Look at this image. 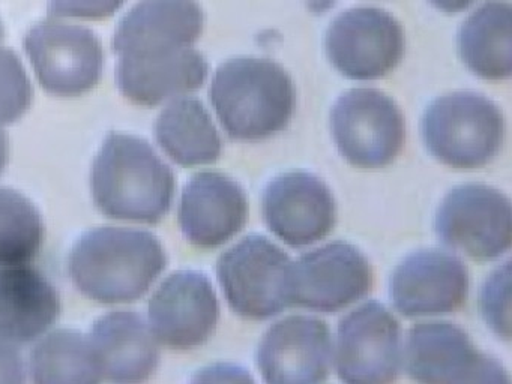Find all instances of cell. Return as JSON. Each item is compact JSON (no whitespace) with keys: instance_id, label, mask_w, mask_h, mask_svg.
<instances>
[{"instance_id":"cell-1","label":"cell","mask_w":512,"mask_h":384,"mask_svg":"<svg viewBox=\"0 0 512 384\" xmlns=\"http://www.w3.org/2000/svg\"><path fill=\"white\" fill-rule=\"evenodd\" d=\"M160 240L149 231L100 227L77 239L70 272L77 288L101 303L140 299L166 269Z\"/></svg>"},{"instance_id":"cell-2","label":"cell","mask_w":512,"mask_h":384,"mask_svg":"<svg viewBox=\"0 0 512 384\" xmlns=\"http://www.w3.org/2000/svg\"><path fill=\"white\" fill-rule=\"evenodd\" d=\"M92 195L110 218L157 224L175 195V174L136 135H107L92 165Z\"/></svg>"},{"instance_id":"cell-3","label":"cell","mask_w":512,"mask_h":384,"mask_svg":"<svg viewBox=\"0 0 512 384\" xmlns=\"http://www.w3.org/2000/svg\"><path fill=\"white\" fill-rule=\"evenodd\" d=\"M209 101L229 137L260 141L284 131L295 111L289 72L274 60L235 57L212 77Z\"/></svg>"},{"instance_id":"cell-4","label":"cell","mask_w":512,"mask_h":384,"mask_svg":"<svg viewBox=\"0 0 512 384\" xmlns=\"http://www.w3.org/2000/svg\"><path fill=\"white\" fill-rule=\"evenodd\" d=\"M428 152L448 167L475 170L502 149L505 119L487 96L458 90L434 99L421 122Z\"/></svg>"},{"instance_id":"cell-5","label":"cell","mask_w":512,"mask_h":384,"mask_svg":"<svg viewBox=\"0 0 512 384\" xmlns=\"http://www.w3.org/2000/svg\"><path fill=\"white\" fill-rule=\"evenodd\" d=\"M289 255L268 237L250 234L217 263L218 281L230 308L248 320H268L292 306Z\"/></svg>"},{"instance_id":"cell-6","label":"cell","mask_w":512,"mask_h":384,"mask_svg":"<svg viewBox=\"0 0 512 384\" xmlns=\"http://www.w3.org/2000/svg\"><path fill=\"white\" fill-rule=\"evenodd\" d=\"M406 38L400 21L377 6H352L338 12L325 32L331 65L349 80H379L404 56Z\"/></svg>"},{"instance_id":"cell-7","label":"cell","mask_w":512,"mask_h":384,"mask_svg":"<svg viewBox=\"0 0 512 384\" xmlns=\"http://www.w3.org/2000/svg\"><path fill=\"white\" fill-rule=\"evenodd\" d=\"M335 144L359 168H383L403 149L406 126L391 96L373 87H355L338 96L331 110Z\"/></svg>"},{"instance_id":"cell-8","label":"cell","mask_w":512,"mask_h":384,"mask_svg":"<svg viewBox=\"0 0 512 384\" xmlns=\"http://www.w3.org/2000/svg\"><path fill=\"white\" fill-rule=\"evenodd\" d=\"M23 47L41 87L50 95L82 96L103 77V42L89 27L41 21L26 32Z\"/></svg>"},{"instance_id":"cell-9","label":"cell","mask_w":512,"mask_h":384,"mask_svg":"<svg viewBox=\"0 0 512 384\" xmlns=\"http://www.w3.org/2000/svg\"><path fill=\"white\" fill-rule=\"evenodd\" d=\"M434 228L443 245L473 260H496L511 246V201L482 183L457 186L440 203Z\"/></svg>"},{"instance_id":"cell-10","label":"cell","mask_w":512,"mask_h":384,"mask_svg":"<svg viewBox=\"0 0 512 384\" xmlns=\"http://www.w3.org/2000/svg\"><path fill=\"white\" fill-rule=\"evenodd\" d=\"M406 369L419 383H509L505 368L448 321L419 323L409 330Z\"/></svg>"},{"instance_id":"cell-11","label":"cell","mask_w":512,"mask_h":384,"mask_svg":"<svg viewBox=\"0 0 512 384\" xmlns=\"http://www.w3.org/2000/svg\"><path fill=\"white\" fill-rule=\"evenodd\" d=\"M335 366L350 384H385L401 368L400 323L385 305L367 302L338 324Z\"/></svg>"},{"instance_id":"cell-12","label":"cell","mask_w":512,"mask_h":384,"mask_svg":"<svg viewBox=\"0 0 512 384\" xmlns=\"http://www.w3.org/2000/svg\"><path fill=\"white\" fill-rule=\"evenodd\" d=\"M371 287L370 261L350 243H329L293 261L292 306L332 314L358 302Z\"/></svg>"},{"instance_id":"cell-13","label":"cell","mask_w":512,"mask_h":384,"mask_svg":"<svg viewBox=\"0 0 512 384\" xmlns=\"http://www.w3.org/2000/svg\"><path fill=\"white\" fill-rule=\"evenodd\" d=\"M149 329L157 342L175 350L205 344L220 318L217 294L205 273H172L149 300Z\"/></svg>"},{"instance_id":"cell-14","label":"cell","mask_w":512,"mask_h":384,"mask_svg":"<svg viewBox=\"0 0 512 384\" xmlns=\"http://www.w3.org/2000/svg\"><path fill=\"white\" fill-rule=\"evenodd\" d=\"M331 363L328 324L308 315H290L272 324L257 350V366L271 384L322 383Z\"/></svg>"},{"instance_id":"cell-15","label":"cell","mask_w":512,"mask_h":384,"mask_svg":"<svg viewBox=\"0 0 512 384\" xmlns=\"http://www.w3.org/2000/svg\"><path fill=\"white\" fill-rule=\"evenodd\" d=\"M469 285L463 261L439 249H422L395 267L391 299L407 318L449 314L466 302Z\"/></svg>"},{"instance_id":"cell-16","label":"cell","mask_w":512,"mask_h":384,"mask_svg":"<svg viewBox=\"0 0 512 384\" xmlns=\"http://www.w3.org/2000/svg\"><path fill=\"white\" fill-rule=\"evenodd\" d=\"M262 210L269 230L293 248L325 239L335 224L331 189L305 171L271 180L263 192Z\"/></svg>"},{"instance_id":"cell-17","label":"cell","mask_w":512,"mask_h":384,"mask_svg":"<svg viewBox=\"0 0 512 384\" xmlns=\"http://www.w3.org/2000/svg\"><path fill=\"white\" fill-rule=\"evenodd\" d=\"M203 27L199 0H139L119 20L113 51L116 56H145L191 47Z\"/></svg>"},{"instance_id":"cell-18","label":"cell","mask_w":512,"mask_h":384,"mask_svg":"<svg viewBox=\"0 0 512 384\" xmlns=\"http://www.w3.org/2000/svg\"><path fill=\"white\" fill-rule=\"evenodd\" d=\"M247 218L244 189L224 174L197 173L182 191L179 225L185 237L200 248L223 245L244 228Z\"/></svg>"},{"instance_id":"cell-19","label":"cell","mask_w":512,"mask_h":384,"mask_svg":"<svg viewBox=\"0 0 512 384\" xmlns=\"http://www.w3.org/2000/svg\"><path fill=\"white\" fill-rule=\"evenodd\" d=\"M208 71L205 56L193 47L145 56H118L116 84L128 101L155 107L199 90Z\"/></svg>"},{"instance_id":"cell-20","label":"cell","mask_w":512,"mask_h":384,"mask_svg":"<svg viewBox=\"0 0 512 384\" xmlns=\"http://www.w3.org/2000/svg\"><path fill=\"white\" fill-rule=\"evenodd\" d=\"M61 314V300L43 273L26 264L0 266V339L26 344Z\"/></svg>"},{"instance_id":"cell-21","label":"cell","mask_w":512,"mask_h":384,"mask_svg":"<svg viewBox=\"0 0 512 384\" xmlns=\"http://www.w3.org/2000/svg\"><path fill=\"white\" fill-rule=\"evenodd\" d=\"M101 374L115 383H137L154 374L160 360L157 339L136 312L115 311L98 318L91 336Z\"/></svg>"},{"instance_id":"cell-22","label":"cell","mask_w":512,"mask_h":384,"mask_svg":"<svg viewBox=\"0 0 512 384\" xmlns=\"http://www.w3.org/2000/svg\"><path fill=\"white\" fill-rule=\"evenodd\" d=\"M461 62L484 80H506L512 74V5L485 0L458 27Z\"/></svg>"},{"instance_id":"cell-23","label":"cell","mask_w":512,"mask_h":384,"mask_svg":"<svg viewBox=\"0 0 512 384\" xmlns=\"http://www.w3.org/2000/svg\"><path fill=\"white\" fill-rule=\"evenodd\" d=\"M154 131L158 144L176 164L194 167L212 164L220 158V134L199 99H172L157 117Z\"/></svg>"},{"instance_id":"cell-24","label":"cell","mask_w":512,"mask_h":384,"mask_svg":"<svg viewBox=\"0 0 512 384\" xmlns=\"http://www.w3.org/2000/svg\"><path fill=\"white\" fill-rule=\"evenodd\" d=\"M31 374L37 383L47 384L103 380L91 338L71 329L55 330L38 342L31 354Z\"/></svg>"},{"instance_id":"cell-25","label":"cell","mask_w":512,"mask_h":384,"mask_svg":"<svg viewBox=\"0 0 512 384\" xmlns=\"http://www.w3.org/2000/svg\"><path fill=\"white\" fill-rule=\"evenodd\" d=\"M44 224L25 195L0 188V266L29 263L40 251Z\"/></svg>"},{"instance_id":"cell-26","label":"cell","mask_w":512,"mask_h":384,"mask_svg":"<svg viewBox=\"0 0 512 384\" xmlns=\"http://www.w3.org/2000/svg\"><path fill=\"white\" fill-rule=\"evenodd\" d=\"M34 99L22 59L11 48L0 47V126L19 120Z\"/></svg>"},{"instance_id":"cell-27","label":"cell","mask_w":512,"mask_h":384,"mask_svg":"<svg viewBox=\"0 0 512 384\" xmlns=\"http://www.w3.org/2000/svg\"><path fill=\"white\" fill-rule=\"evenodd\" d=\"M511 266L506 261L502 267L494 270L485 281L481 290L482 317L500 338L511 339Z\"/></svg>"},{"instance_id":"cell-28","label":"cell","mask_w":512,"mask_h":384,"mask_svg":"<svg viewBox=\"0 0 512 384\" xmlns=\"http://www.w3.org/2000/svg\"><path fill=\"white\" fill-rule=\"evenodd\" d=\"M127 0H49L47 11L53 18L106 20L113 17Z\"/></svg>"},{"instance_id":"cell-29","label":"cell","mask_w":512,"mask_h":384,"mask_svg":"<svg viewBox=\"0 0 512 384\" xmlns=\"http://www.w3.org/2000/svg\"><path fill=\"white\" fill-rule=\"evenodd\" d=\"M25 363L19 351L10 342L0 339V383H22Z\"/></svg>"},{"instance_id":"cell-30","label":"cell","mask_w":512,"mask_h":384,"mask_svg":"<svg viewBox=\"0 0 512 384\" xmlns=\"http://www.w3.org/2000/svg\"><path fill=\"white\" fill-rule=\"evenodd\" d=\"M434 9L446 15L460 14L478 0H427Z\"/></svg>"},{"instance_id":"cell-31","label":"cell","mask_w":512,"mask_h":384,"mask_svg":"<svg viewBox=\"0 0 512 384\" xmlns=\"http://www.w3.org/2000/svg\"><path fill=\"white\" fill-rule=\"evenodd\" d=\"M8 162V137L4 129L0 128V173L4 171Z\"/></svg>"},{"instance_id":"cell-32","label":"cell","mask_w":512,"mask_h":384,"mask_svg":"<svg viewBox=\"0 0 512 384\" xmlns=\"http://www.w3.org/2000/svg\"><path fill=\"white\" fill-rule=\"evenodd\" d=\"M4 36H5L4 21H2V18H0V42L4 41Z\"/></svg>"}]
</instances>
